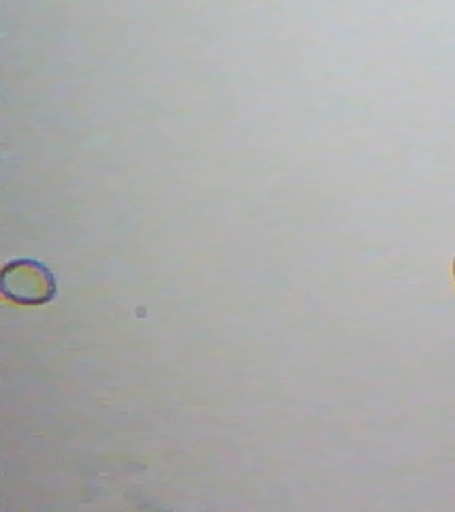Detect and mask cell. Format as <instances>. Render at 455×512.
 <instances>
[{"instance_id":"7a4b0ae2","label":"cell","mask_w":455,"mask_h":512,"mask_svg":"<svg viewBox=\"0 0 455 512\" xmlns=\"http://www.w3.org/2000/svg\"><path fill=\"white\" fill-rule=\"evenodd\" d=\"M453 272H454V278H455V258H454V264H453Z\"/></svg>"},{"instance_id":"6da1fadb","label":"cell","mask_w":455,"mask_h":512,"mask_svg":"<svg viewBox=\"0 0 455 512\" xmlns=\"http://www.w3.org/2000/svg\"><path fill=\"white\" fill-rule=\"evenodd\" d=\"M2 294L22 306H42L57 298L55 274L41 260H11L2 271Z\"/></svg>"}]
</instances>
